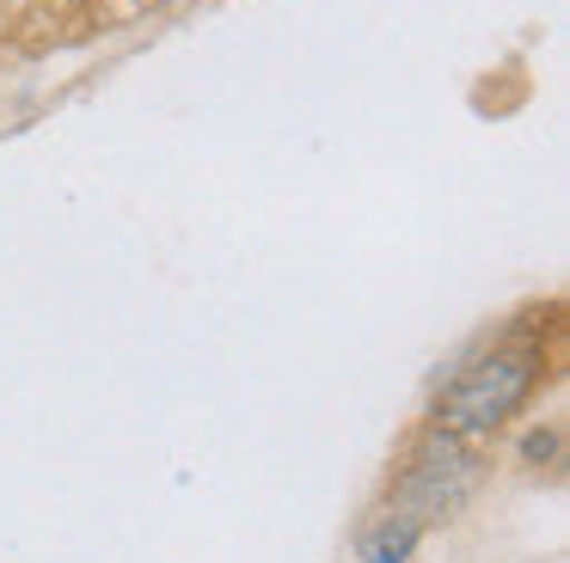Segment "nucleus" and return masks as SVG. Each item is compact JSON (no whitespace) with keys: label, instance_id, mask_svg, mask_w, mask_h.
Here are the masks:
<instances>
[{"label":"nucleus","instance_id":"obj_1","mask_svg":"<svg viewBox=\"0 0 570 563\" xmlns=\"http://www.w3.org/2000/svg\"><path fill=\"white\" fill-rule=\"evenodd\" d=\"M552 374H558V318L528 313L460 355L454 374L435 386L423 423L454 441H472V447H491L546 398Z\"/></svg>","mask_w":570,"mask_h":563},{"label":"nucleus","instance_id":"obj_2","mask_svg":"<svg viewBox=\"0 0 570 563\" xmlns=\"http://www.w3.org/2000/svg\"><path fill=\"white\" fill-rule=\"evenodd\" d=\"M484 477H491V453L484 447L417 423L405 435V447L393 453L386 484H381L374 502L393 508V514H405L411 526H423V533H435V526H448L454 514L472 508V496L484 490Z\"/></svg>","mask_w":570,"mask_h":563},{"label":"nucleus","instance_id":"obj_3","mask_svg":"<svg viewBox=\"0 0 570 563\" xmlns=\"http://www.w3.org/2000/svg\"><path fill=\"white\" fill-rule=\"evenodd\" d=\"M423 545H430V533H423V526H411L405 514L381 508V502H368V508H362V521H356V533H350L356 563H411Z\"/></svg>","mask_w":570,"mask_h":563}]
</instances>
